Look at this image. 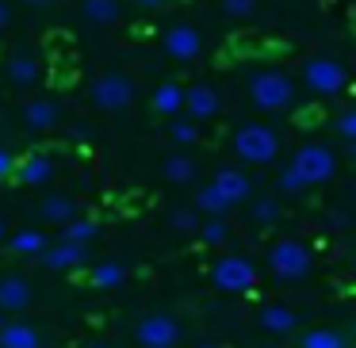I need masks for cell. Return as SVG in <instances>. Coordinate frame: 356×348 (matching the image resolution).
I'll list each match as a JSON object with an SVG mask.
<instances>
[{"mask_svg":"<svg viewBox=\"0 0 356 348\" xmlns=\"http://www.w3.org/2000/svg\"><path fill=\"white\" fill-rule=\"evenodd\" d=\"M0 241H4V222H0Z\"/></svg>","mask_w":356,"mask_h":348,"instance_id":"41","label":"cell"},{"mask_svg":"<svg viewBox=\"0 0 356 348\" xmlns=\"http://www.w3.org/2000/svg\"><path fill=\"white\" fill-rule=\"evenodd\" d=\"M16 157L8 154V149H0V180H8V176H16Z\"/></svg>","mask_w":356,"mask_h":348,"instance_id":"35","label":"cell"},{"mask_svg":"<svg viewBox=\"0 0 356 348\" xmlns=\"http://www.w3.org/2000/svg\"><path fill=\"white\" fill-rule=\"evenodd\" d=\"M249 96L261 111H287L295 100V81L284 69H253L249 73Z\"/></svg>","mask_w":356,"mask_h":348,"instance_id":"1","label":"cell"},{"mask_svg":"<svg viewBox=\"0 0 356 348\" xmlns=\"http://www.w3.org/2000/svg\"><path fill=\"white\" fill-rule=\"evenodd\" d=\"M169 226L180 230V233H200V218H195V210H172Z\"/></svg>","mask_w":356,"mask_h":348,"instance_id":"30","label":"cell"},{"mask_svg":"<svg viewBox=\"0 0 356 348\" xmlns=\"http://www.w3.org/2000/svg\"><path fill=\"white\" fill-rule=\"evenodd\" d=\"M222 12L234 16V19H245V16L257 12V0H222Z\"/></svg>","mask_w":356,"mask_h":348,"instance_id":"32","label":"cell"},{"mask_svg":"<svg viewBox=\"0 0 356 348\" xmlns=\"http://www.w3.org/2000/svg\"><path fill=\"white\" fill-rule=\"evenodd\" d=\"M50 176H54V161H50L47 154H27V157H19V165H16V180H19V184L42 188V184H50Z\"/></svg>","mask_w":356,"mask_h":348,"instance_id":"12","label":"cell"},{"mask_svg":"<svg viewBox=\"0 0 356 348\" xmlns=\"http://www.w3.org/2000/svg\"><path fill=\"white\" fill-rule=\"evenodd\" d=\"M39 215L47 218L50 226H70V222H77V203H73L70 195H47Z\"/></svg>","mask_w":356,"mask_h":348,"instance_id":"20","label":"cell"},{"mask_svg":"<svg viewBox=\"0 0 356 348\" xmlns=\"http://www.w3.org/2000/svg\"><path fill=\"white\" fill-rule=\"evenodd\" d=\"M81 16L96 27H108L119 19V0H81Z\"/></svg>","mask_w":356,"mask_h":348,"instance_id":"22","label":"cell"},{"mask_svg":"<svg viewBox=\"0 0 356 348\" xmlns=\"http://www.w3.org/2000/svg\"><path fill=\"white\" fill-rule=\"evenodd\" d=\"M134 340H138L142 348H177L180 340V322L169 314H149L138 322V329H134Z\"/></svg>","mask_w":356,"mask_h":348,"instance_id":"8","label":"cell"},{"mask_svg":"<svg viewBox=\"0 0 356 348\" xmlns=\"http://www.w3.org/2000/svg\"><path fill=\"white\" fill-rule=\"evenodd\" d=\"M353 195H356V184H353Z\"/></svg>","mask_w":356,"mask_h":348,"instance_id":"44","label":"cell"},{"mask_svg":"<svg viewBox=\"0 0 356 348\" xmlns=\"http://www.w3.org/2000/svg\"><path fill=\"white\" fill-rule=\"evenodd\" d=\"M62 119V103L50 100V96H42V100H31L24 108V123L31 126V131H50V126Z\"/></svg>","mask_w":356,"mask_h":348,"instance_id":"17","label":"cell"},{"mask_svg":"<svg viewBox=\"0 0 356 348\" xmlns=\"http://www.w3.org/2000/svg\"><path fill=\"white\" fill-rule=\"evenodd\" d=\"M165 0H138V8H161Z\"/></svg>","mask_w":356,"mask_h":348,"instance_id":"38","label":"cell"},{"mask_svg":"<svg viewBox=\"0 0 356 348\" xmlns=\"http://www.w3.org/2000/svg\"><path fill=\"white\" fill-rule=\"evenodd\" d=\"M161 176L169 180V184H188V180L195 176V161H192V157H184V154H172V157H165Z\"/></svg>","mask_w":356,"mask_h":348,"instance_id":"23","label":"cell"},{"mask_svg":"<svg viewBox=\"0 0 356 348\" xmlns=\"http://www.w3.org/2000/svg\"><path fill=\"white\" fill-rule=\"evenodd\" d=\"M302 85L314 96H337L341 88L348 85L345 65L333 62V58H310V62L302 65Z\"/></svg>","mask_w":356,"mask_h":348,"instance_id":"6","label":"cell"},{"mask_svg":"<svg viewBox=\"0 0 356 348\" xmlns=\"http://www.w3.org/2000/svg\"><path fill=\"white\" fill-rule=\"evenodd\" d=\"M169 134H172V142H195V123H188V119H172V126H169Z\"/></svg>","mask_w":356,"mask_h":348,"instance_id":"33","label":"cell"},{"mask_svg":"<svg viewBox=\"0 0 356 348\" xmlns=\"http://www.w3.org/2000/svg\"><path fill=\"white\" fill-rule=\"evenodd\" d=\"M8 81L16 88H31V85H39V77H42V65H39V58L35 54H24V50H16V54L8 58Z\"/></svg>","mask_w":356,"mask_h":348,"instance_id":"16","label":"cell"},{"mask_svg":"<svg viewBox=\"0 0 356 348\" xmlns=\"http://www.w3.org/2000/svg\"><path fill=\"white\" fill-rule=\"evenodd\" d=\"M200 238L207 241V245H222V241L230 238V226H226L222 218H211V222L200 226Z\"/></svg>","mask_w":356,"mask_h":348,"instance_id":"29","label":"cell"},{"mask_svg":"<svg viewBox=\"0 0 356 348\" xmlns=\"http://www.w3.org/2000/svg\"><path fill=\"white\" fill-rule=\"evenodd\" d=\"M211 276H215V283L222 287V291L241 295L257 283V264L249 260V256H218Z\"/></svg>","mask_w":356,"mask_h":348,"instance_id":"7","label":"cell"},{"mask_svg":"<svg viewBox=\"0 0 356 348\" xmlns=\"http://www.w3.org/2000/svg\"><path fill=\"white\" fill-rule=\"evenodd\" d=\"M287 165L299 172L307 188L330 184V180L337 176V157H333V149L322 146V142H307V146H299V149L291 154V161H287Z\"/></svg>","mask_w":356,"mask_h":348,"instance_id":"2","label":"cell"},{"mask_svg":"<svg viewBox=\"0 0 356 348\" xmlns=\"http://www.w3.org/2000/svg\"><path fill=\"white\" fill-rule=\"evenodd\" d=\"M353 260H356V249H353Z\"/></svg>","mask_w":356,"mask_h":348,"instance_id":"43","label":"cell"},{"mask_svg":"<svg viewBox=\"0 0 356 348\" xmlns=\"http://www.w3.org/2000/svg\"><path fill=\"white\" fill-rule=\"evenodd\" d=\"M92 238H96V222H92V218H77V222H70V226H65V233H62V241H73V245H88Z\"/></svg>","mask_w":356,"mask_h":348,"instance_id":"27","label":"cell"},{"mask_svg":"<svg viewBox=\"0 0 356 348\" xmlns=\"http://www.w3.org/2000/svg\"><path fill=\"white\" fill-rule=\"evenodd\" d=\"M257 322H261L264 333H276V337H284V333H295V329H299V314H295L291 306H264Z\"/></svg>","mask_w":356,"mask_h":348,"instance_id":"19","label":"cell"},{"mask_svg":"<svg viewBox=\"0 0 356 348\" xmlns=\"http://www.w3.org/2000/svg\"><path fill=\"white\" fill-rule=\"evenodd\" d=\"M211 184L218 188V192L226 195V203H245L249 199V176L241 169H234V165H222V169L215 172V180H211Z\"/></svg>","mask_w":356,"mask_h":348,"instance_id":"14","label":"cell"},{"mask_svg":"<svg viewBox=\"0 0 356 348\" xmlns=\"http://www.w3.org/2000/svg\"><path fill=\"white\" fill-rule=\"evenodd\" d=\"M302 348H345V337L337 329H307L302 333Z\"/></svg>","mask_w":356,"mask_h":348,"instance_id":"26","label":"cell"},{"mask_svg":"<svg viewBox=\"0 0 356 348\" xmlns=\"http://www.w3.org/2000/svg\"><path fill=\"white\" fill-rule=\"evenodd\" d=\"M234 154L245 165H272L280 154V134L264 123H245L234 134Z\"/></svg>","mask_w":356,"mask_h":348,"instance_id":"3","label":"cell"},{"mask_svg":"<svg viewBox=\"0 0 356 348\" xmlns=\"http://www.w3.org/2000/svg\"><path fill=\"white\" fill-rule=\"evenodd\" d=\"M200 348H218V345H200Z\"/></svg>","mask_w":356,"mask_h":348,"instance_id":"42","label":"cell"},{"mask_svg":"<svg viewBox=\"0 0 356 348\" xmlns=\"http://www.w3.org/2000/svg\"><path fill=\"white\" fill-rule=\"evenodd\" d=\"M184 96H188V88H180L177 81H161V85L154 88V96H149V108H154L157 115L177 119L180 111H184Z\"/></svg>","mask_w":356,"mask_h":348,"instance_id":"15","label":"cell"},{"mask_svg":"<svg viewBox=\"0 0 356 348\" xmlns=\"http://www.w3.org/2000/svg\"><path fill=\"white\" fill-rule=\"evenodd\" d=\"M0 348H42V337L31 322H4L0 325Z\"/></svg>","mask_w":356,"mask_h":348,"instance_id":"18","label":"cell"},{"mask_svg":"<svg viewBox=\"0 0 356 348\" xmlns=\"http://www.w3.org/2000/svg\"><path fill=\"white\" fill-rule=\"evenodd\" d=\"M195 207H200L203 215H211V218H222L226 210H230V203H226V195L218 192L215 184H203L200 195H195Z\"/></svg>","mask_w":356,"mask_h":348,"instance_id":"24","label":"cell"},{"mask_svg":"<svg viewBox=\"0 0 356 348\" xmlns=\"http://www.w3.org/2000/svg\"><path fill=\"white\" fill-rule=\"evenodd\" d=\"M27 8H50V4H54V0H24Z\"/></svg>","mask_w":356,"mask_h":348,"instance_id":"37","label":"cell"},{"mask_svg":"<svg viewBox=\"0 0 356 348\" xmlns=\"http://www.w3.org/2000/svg\"><path fill=\"white\" fill-rule=\"evenodd\" d=\"M31 306V283L24 276H0V310L24 314Z\"/></svg>","mask_w":356,"mask_h":348,"instance_id":"11","label":"cell"},{"mask_svg":"<svg viewBox=\"0 0 356 348\" xmlns=\"http://www.w3.org/2000/svg\"><path fill=\"white\" fill-rule=\"evenodd\" d=\"M42 264L54 268V272H73V268H81V264H88V253H85V245L58 241V245H50L47 253H42Z\"/></svg>","mask_w":356,"mask_h":348,"instance_id":"13","label":"cell"},{"mask_svg":"<svg viewBox=\"0 0 356 348\" xmlns=\"http://www.w3.org/2000/svg\"><path fill=\"white\" fill-rule=\"evenodd\" d=\"M249 215H253L257 226H276L280 222V203L276 199H257L253 207H249Z\"/></svg>","mask_w":356,"mask_h":348,"instance_id":"28","label":"cell"},{"mask_svg":"<svg viewBox=\"0 0 356 348\" xmlns=\"http://www.w3.org/2000/svg\"><path fill=\"white\" fill-rule=\"evenodd\" d=\"M8 24H12V4L8 0H0V31H4Z\"/></svg>","mask_w":356,"mask_h":348,"instance_id":"36","label":"cell"},{"mask_svg":"<svg viewBox=\"0 0 356 348\" xmlns=\"http://www.w3.org/2000/svg\"><path fill=\"white\" fill-rule=\"evenodd\" d=\"M88 96H92V103L100 111H123L134 103V81L119 69L100 73V77L92 81V88H88Z\"/></svg>","mask_w":356,"mask_h":348,"instance_id":"5","label":"cell"},{"mask_svg":"<svg viewBox=\"0 0 356 348\" xmlns=\"http://www.w3.org/2000/svg\"><path fill=\"white\" fill-rule=\"evenodd\" d=\"M184 115L192 123H207V119L218 115V92L211 85H192L184 96Z\"/></svg>","mask_w":356,"mask_h":348,"instance_id":"10","label":"cell"},{"mask_svg":"<svg viewBox=\"0 0 356 348\" xmlns=\"http://www.w3.org/2000/svg\"><path fill=\"white\" fill-rule=\"evenodd\" d=\"M88 279H92V287H119L127 279V268L119 260H104V264H92Z\"/></svg>","mask_w":356,"mask_h":348,"instance_id":"25","label":"cell"},{"mask_svg":"<svg viewBox=\"0 0 356 348\" xmlns=\"http://www.w3.org/2000/svg\"><path fill=\"white\" fill-rule=\"evenodd\" d=\"M337 131H341V138L356 142V108H348V111L337 115Z\"/></svg>","mask_w":356,"mask_h":348,"instance_id":"34","label":"cell"},{"mask_svg":"<svg viewBox=\"0 0 356 348\" xmlns=\"http://www.w3.org/2000/svg\"><path fill=\"white\" fill-rule=\"evenodd\" d=\"M92 348H115V345H92Z\"/></svg>","mask_w":356,"mask_h":348,"instance_id":"40","label":"cell"},{"mask_svg":"<svg viewBox=\"0 0 356 348\" xmlns=\"http://www.w3.org/2000/svg\"><path fill=\"white\" fill-rule=\"evenodd\" d=\"M165 54L177 58V62H195L203 54V35L192 24H177L165 31Z\"/></svg>","mask_w":356,"mask_h":348,"instance_id":"9","label":"cell"},{"mask_svg":"<svg viewBox=\"0 0 356 348\" xmlns=\"http://www.w3.org/2000/svg\"><path fill=\"white\" fill-rule=\"evenodd\" d=\"M348 154H353V161H356V142H348Z\"/></svg>","mask_w":356,"mask_h":348,"instance_id":"39","label":"cell"},{"mask_svg":"<svg viewBox=\"0 0 356 348\" xmlns=\"http://www.w3.org/2000/svg\"><path fill=\"white\" fill-rule=\"evenodd\" d=\"M47 249H50L47 233L35 230V226H24L19 233H12V253H19V256H42Z\"/></svg>","mask_w":356,"mask_h":348,"instance_id":"21","label":"cell"},{"mask_svg":"<svg viewBox=\"0 0 356 348\" xmlns=\"http://www.w3.org/2000/svg\"><path fill=\"white\" fill-rule=\"evenodd\" d=\"M0 325H4V317H0Z\"/></svg>","mask_w":356,"mask_h":348,"instance_id":"45","label":"cell"},{"mask_svg":"<svg viewBox=\"0 0 356 348\" xmlns=\"http://www.w3.org/2000/svg\"><path fill=\"white\" fill-rule=\"evenodd\" d=\"M276 184H280V192H287V195H299V192H307V184H302V176L291 169V165H287V169L280 172V180H276Z\"/></svg>","mask_w":356,"mask_h":348,"instance_id":"31","label":"cell"},{"mask_svg":"<svg viewBox=\"0 0 356 348\" xmlns=\"http://www.w3.org/2000/svg\"><path fill=\"white\" fill-rule=\"evenodd\" d=\"M268 268H272L276 279L295 283V279H302L310 272V249L302 245V241H295V238L276 241V245L268 249Z\"/></svg>","mask_w":356,"mask_h":348,"instance_id":"4","label":"cell"}]
</instances>
